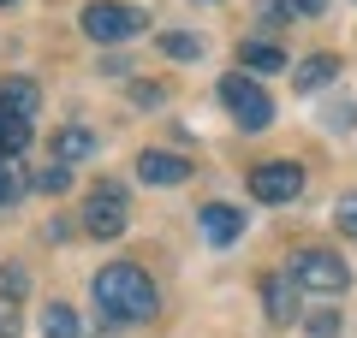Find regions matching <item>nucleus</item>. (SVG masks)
I'll return each mask as SVG.
<instances>
[{"instance_id": "1", "label": "nucleus", "mask_w": 357, "mask_h": 338, "mask_svg": "<svg viewBox=\"0 0 357 338\" xmlns=\"http://www.w3.org/2000/svg\"><path fill=\"white\" fill-rule=\"evenodd\" d=\"M89 297H96V309L107 314V321H149L155 309H161V297H155L149 273H143L137 261H114L96 273V285H89Z\"/></svg>"}, {"instance_id": "4", "label": "nucleus", "mask_w": 357, "mask_h": 338, "mask_svg": "<svg viewBox=\"0 0 357 338\" xmlns=\"http://www.w3.org/2000/svg\"><path fill=\"white\" fill-rule=\"evenodd\" d=\"M292 279H298V291L340 297V291L351 285V267H345L333 250H298V255H292Z\"/></svg>"}, {"instance_id": "2", "label": "nucleus", "mask_w": 357, "mask_h": 338, "mask_svg": "<svg viewBox=\"0 0 357 338\" xmlns=\"http://www.w3.org/2000/svg\"><path fill=\"white\" fill-rule=\"evenodd\" d=\"M220 107L238 119V131H268V125H274V101H268L262 83L244 77V72H227V77H220Z\"/></svg>"}, {"instance_id": "7", "label": "nucleus", "mask_w": 357, "mask_h": 338, "mask_svg": "<svg viewBox=\"0 0 357 338\" xmlns=\"http://www.w3.org/2000/svg\"><path fill=\"white\" fill-rule=\"evenodd\" d=\"M137 178L143 184H185V178H191V161L173 154V149H143L137 154Z\"/></svg>"}, {"instance_id": "12", "label": "nucleus", "mask_w": 357, "mask_h": 338, "mask_svg": "<svg viewBox=\"0 0 357 338\" xmlns=\"http://www.w3.org/2000/svg\"><path fill=\"white\" fill-rule=\"evenodd\" d=\"M238 65L244 72H286V48H274V42H238Z\"/></svg>"}, {"instance_id": "22", "label": "nucleus", "mask_w": 357, "mask_h": 338, "mask_svg": "<svg viewBox=\"0 0 357 338\" xmlns=\"http://www.w3.org/2000/svg\"><path fill=\"white\" fill-rule=\"evenodd\" d=\"M18 202V172H13V161H0V208H13Z\"/></svg>"}, {"instance_id": "20", "label": "nucleus", "mask_w": 357, "mask_h": 338, "mask_svg": "<svg viewBox=\"0 0 357 338\" xmlns=\"http://www.w3.org/2000/svg\"><path fill=\"white\" fill-rule=\"evenodd\" d=\"M340 326H345L340 314H333V309H321V314H310V321H304V332H310V338H340Z\"/></svg>"}, {"instance_id": "18", "label": "nucleus", "mask_w": 357, "mask_h": 338, "mask_svg": "<svg viewBox=\"0 0 357 338\" xmlns=\"http://www.w3.org/2000/svg\"><path fill=\"white\" fill-rule=\"evenodd\" d=\"M30 184H36L42 196H66V190H72V166H60V161H48V166H42L36 178H30Z\"/></svg>"}, {"instance_id": "25", "label": "nucleus", "mask_w": 357, "mask_h": 338, "mask_svg": "<svg viewBox=\"0 0 357 338\" xmlns=\"http://www.w3.org/2000/svg\"><path fill=\"white\" fill-rule=\"evenodd\" d=\"M0 338H18V321H13L6 309H0Z\"/></svg>"}, {"instance_id": "5", "label": "nucleus", "mask_w": 357, "mask_h": 338, "mask_svg": "<svg viewBox=\"0 0 357 338\" xmlns=\"http://www.w3.org/2000/svg\"><path fill=\"white\" fill-rule=\"evenodd\" d=\"M126 225H131L126 190H119L114 178H102V184L89 190V202H84V232H89V238H119Z\"/></svg>"}, {"instance_id": "19", "label": "nucleus", "mask_w": 357, "mask_h": 338, "mask_svg": "<svg viewBox=\"0 0 357 338\" xmlns=\"http://www.w3.org/2000/svg\"><path fill=\"white\" fill-rule=\"evenodd\" d=\"M333 225H340L345 238H357V190H345V196L333 202Z\"/></svg>"}, {"instance_id": "9", "label": "nucleus", "mask_w": 357, "mask_h": 338, "mask_svg": "<svg viewBox=\"0 0 357 338\" xmlns=\"http://www.w3.org/2000/svg\"><path fill=\"white\" fill-rule=\"evenodd\" d=\"M197 225H203V238H208V243H238L244 214H238V208H227V202H208V208L197 214Z\"/></svg>"}, {"instance_id": "11", "label": "nucleus", "mask_w": 357, "mask_h": 338, "mask_svg": "<svg viewBox=\"0 0 357 338\" xmlns=\"http://www.w3.org/2000/svg\"><path fill=\"white\" fill-rule=\"evenodd\" d=\"M89 154H96V131H84V125H66L60 137H54V161H60V166L89 161Z\"/></svg>"}, {"instance_id": "14", "label": "nucleus", "mask_w": 357, "mask_h": 338, "mask_svg": "<svg viewBox=\"0 0 357 338\" xmlns=\"http://www.w3.org/2000/svg\"><path fill=\"white\" fill-rule=\"evenodd\" d=\"M333 77H340V60H333V54H310L304 65H298V89H321V83H333Z\"/></svg>"}, {"instance_id": "15", "label": "nucleus", "mask_w": 357, "mask_h": 338, "mask_svg": "<svg viewBox=\"0 0 357 338\" xmlns=\"http://www.w3.org/2000/svg\"><path fill=\"white\" fill-rule=\"evenodd\" d=\"M155 48H161L167 60H203V36H191V30H161Z\"/></svg>"}, {"instance_id": "16", "label": "nucleus", "mask_w": 357, "mask_h": 338, "mask_svg": "<svg viewBox=\"0 0 357 338\" xmlns=\"http://www.w3.org/2000/svg\"><path fill=\"white\" fill-rule=\"evenodd\" d=\"M42 338H77V309H72V303H48V314H42Z\"/></svg>"}, {"instance_id": "24", "label": "nucleus", "mask_w": 357, "mask_h": 338, "mask_svg": "<svg viewBox=\"0 0 357 338\" xmlns=\"http://www.w3.org/2000/svg\"><path fill=\"white\" fill-rule=\"evenodd\" d=\"M316 13H328V0H298V18H316Z\"/></svg>"}, {"instance_id": "3", "label": "nucleus", "mask_w": 357, "mask_h": 338, "mask_svg": "<svg viewBox=\"0 0 357 338\" xmlns=\"http://www.w3.org/2000/svg\"><path fill=\"white\" fill-rule=\"evenodd\" d=\"M77 24H84L89 42H131V36L149 30V18L137 6H119V0H89L84 13H77Z\"/></svg>"}, {"instance_id": "26", "label": "nucleus", "mask_w": 357, "mask_h": 338, "mask_svg": "<svg viewBox=\"0 0 357 338\" xmlns=\"http://www.w3.org/2000/svg\"><path fill=\"white\" fill-rule=\"evenodd\" d=\"M0 6H13V0H0Z\"/></svg>"}, {"instance_id": "10", "label": "nucleus", "mask_w": 357, "mask_h": 338, "mask_svg": "<svg viewBox=\"0 0 357 338\" xmlns=\"http://www.w3.org/2000/svg\"><path fill=\"white\" fill-rule=\"evenodd\" d=\"M0 107H6V113H18V119H36L42 89L30 83V77H0Z\"/></svg>"}, {"instance_id": "17", "label": "nucleus", "mask_w": 357, "mask_h": 338, "mask_svg": "<svg viewBox=\"0 0 357 338\" xmlns=\"http://www.w3.org/2000/svg\"><path fill=\"white\" fill-rule=\"evenodd\" d=\"M24 291H30V273L18 261H0V303L13 309V303H24Z\"/></svg>"}, {"instance_id": "21", "label": "nucleus", "mask_w": 357, "mask_h": 338, "mask_svg": "<svg viewBox=\"0 0 357 338\" xmlns=\"http://www.w3.org/2000/svg\"><path fill=\"white\" fill-rule=\"evenodd\" d=\"M256 13L268 24H286V18H298V0H256Z\"/></svg>"}, {"instance_id": "8", "label": "nucleus", "mask_w": 357, "mask_h": 338, "mask_svg": "<svg viewBox=\"0 0 357 338\" xmlns=\"http://www.w3.org/2000/svg\"><path fill=\"white\" fill-rule=\"evenodd\" d=\"M262 309H268V321H298V279L292 273H268L262 279Z\"/></svg>"}, {"instance_id": "23", "label": "nucleus", "mask_w": 357, "mask_h": 338, "mask_svg": "<svg viewBox=\"0 0 357 338\" xmlns=\"http://www.w3.org/2000/svg\"><path fill=\"white\" fill-rule=\"evenodd\" d=\"M131 101L137 107H161V83H131Z\"/></svg>"}, {"instance_id": "13", "label": "nucleus", "mask_w": 357, "mask_h": 338, "mask_svg": "<svg viewBox=\"0 0 357 338\" xmlns=\"http://www.w3.org/2000/svg\"><path fill=\"white\" fill-rule=\"evenodd\" d=\"M30 149V119H18V113L0 107V161H13V154Z\"/></svg>"}, {"instance_id": "6", "label": "nucleus", "mask_w": 357, "mask_h": 338, "mask_svg": "<svg viewBox=\"0 0 357 338\" xmlns=\"http://www.w3.org/2000/svg\"><path fill=\"white\" fill-rule=\"evenodd\" d=\"M250 196L268 202V208H286V202L304 196V166L298 161H262L250 172Z\"/></svg>"}]
</instances>
